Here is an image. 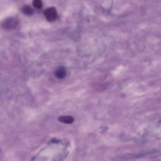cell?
Instances as JSON below:
<instances>
[{
    "label": "cell",
    "instance_id": "1",
    "mask_svg": "<svg viewBox=\"0 0 161 161\" xmlns=\"http://www.w3.org/2000/svg\"><path fill=\"white\" fill-rule=\"evenodd\" d=\"M44 14L47 21L50 22L55 21L58 17L56 9L54 7H51L45 9Z\"/></svg>",
    "mask_w": 161,
    "mask_h": 161
},
{
    "label": "cell",
    "instance_id": "2",
    "mask_svg": "<svg viewBox=\"0 0 161 161\" xmlns=\"http://www.w3.org/2000/svg\"><path fill=\"white\" fill-rule=\"evenodd\" d=\"M18 24L17 20L14 18L7 19L2 23L3 27L5 29L10 30L15 28Z\"/></svg>",
    "mask_w": 161,
    "mask_h": 161
},
{
    "label": "cell",
    "instance_id": "3",
    "mask_svg": "<svg viewBox=\"0 0 161 161\" xmlns=\"http://www.w3.org/2000/svg\"><path fill=\"white\" fill-rule=\"evenodd\" d=\"M67 74V71L65 68L61 66L57 69L54 73L55 77L60 79H64Z\"/></svg>",
    "mask_w": 161,
    "mask_h": 161
},
{
    "label": "cell",
    "instance_id": "4",
    "mask_svg": "<svg viewBox=\"0 0 161 161\" xmlns=\"http://www.w3.org/2000/svg\"><path fill=\"white\" fill-rule=\"evenodd\" d=\"M58 120L60 122L66 124H71L74 121V118L70 116H61L58 117Z\"/></svg>",
    "mask_w": 161,
    "mask_h": 161
},
{
    "label": "cell",
    "instance_id": "5",
    "mask_svg": "<svg viewBox=\"0 0 161 161\" xmlns=\"http://www.w3.org/2000/svg\"><path fill=\"white\" fill-rule=\"evenodd\" d=\"M23 12L25 15L31 16L33 15V11L32 7L29 5L24 6L22 9Z\"/></svg>",
    "mask_w": 161,
    "mask_h": 161
},
{
    "label": "cell",
    "instance_id": "6",
    "mask_svg": "<svg viewBox=\"0 0 161 161\" xmlns=\"http://www.w3.org/2000/svg\"><path fill=\"white\" fill-rule=\"evenodd\" d=\"M33 6L37 9H40L42 8L43 3L41 0H34L32 3Z\"/></svg>",
    "mask_w": 161,
    "mask_h": 161
}]
</instances>
